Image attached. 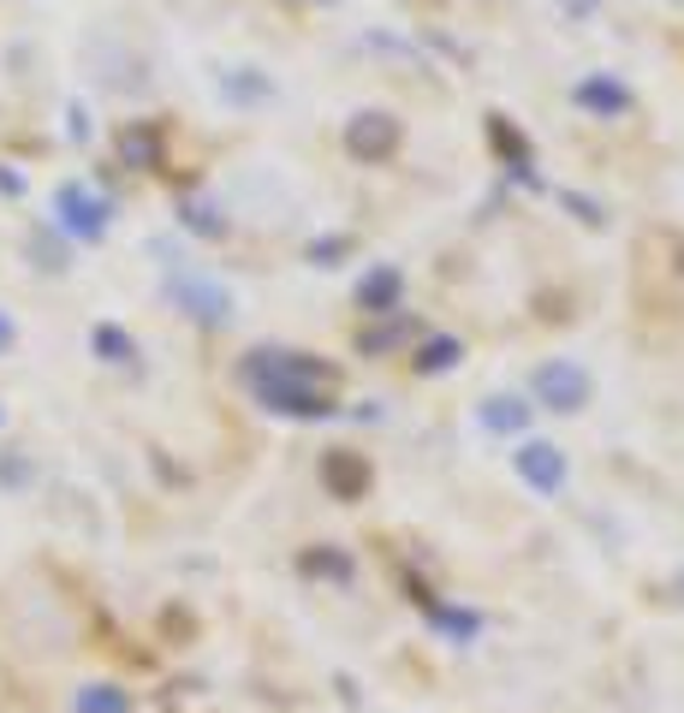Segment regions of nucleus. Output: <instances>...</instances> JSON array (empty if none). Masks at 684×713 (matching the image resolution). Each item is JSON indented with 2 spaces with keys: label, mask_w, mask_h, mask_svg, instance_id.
<instances>
[{
  "label": "nucleus",
  "mask_w": 684,
  "mask_h": 713,
  "mask_svg": "<svg viewBox=\"0 0 684 713\" xmlns=\"http://www.w3.org/2000/svg\"><path fill=\"white\" fill-rule=\"evenodd\" d=\"M245 380L281 416H327L334 411V387H339L334 368L315 363V356H298V351H250Z\"/></svg>",
  "instance_id": "nucleus-1"
},
{
  "label": "nucleus",
  "mask_w": 684,
  "mask_h": 713,
  "mask_svg": "<svg viewBox=\"0 0 684 713\" xmlns=\"http://www.w3.org/2000/svg\"><path fill=\"white\" fill-rule=\"evenodd\" d=\"M54 214H60V226H66L72 238H84V245H96V238L108 233V202H101L90 185H60L54 190Z\"/></svg>",
  "instance_id": "nucleus-2"
},
{
  "label": "nucleus",
  "mask_w": 684,
  "mask_h": 713,
  "mask_svg": "<svg viewBox=\"0 0 684 713\" xmlns=\"http://www.w3.org/2000/svg\"><path fill=\"white\" fill-rule=\"evenodd\" d=\"M536 399L548 411H584L589 404V375L577 363H542L536 368Z\"/></svg>",
  "instance_id": "nucleus-3"
},
{
  "label": "nucleus",
  "mask_w": 684,
  "mask_h": 713,
  "mask_svg": "<svg viewBox=\"0 0 684 713\" xmlns=\"http://www.w3.org/2000/svg\"><path fill=\"white\" fill-rule=\"evenodd\" d=\"M346 149L358 161H387L393 149H399V120H393V113H358V120L346 125Z\"/></svg>",
  "instance_id": "nucleus-4"
},
{
  "label": "nucleus",
  "mask_w": 684,
  "mask_h": 713,
  "mask_svg": "<svg viewBox=\"0 0 684 713\" xmlns=\"http://www.w3.org/2000/svg\"><path fill=\"white\" fill-rule=\"evenodd\" d=\"M405 298V274L399 267H375V274L358 279V310L363 315H393Z\"/></svg>",
  "instance_id": "nucleus-5"
},
{
  "label": "nucleus",
  "mask_w": 684,
  "mask_h": 713,
  "mask_svg": "<svg viewBox=\"0 0 684 713\" xmlns=\"http://www.w3.org/2000/svg\"><path fill=\"white\" fill-rule=\"evenodd\" d=\"M322 481L334 500H358L363 488H370V464H363L358 452H327L322 458Z\"/></svg>",
  "instance_id": "nucleus-6"
},
{
  "label": "nucleus",
  "mask_w": 684,
  "mask_h": 713,
  "mask_svg": "<svg viewBox=\"0 0 684 713\" xmlns=\"http://www.w3.org/2000/svg\"><path fill=\"white\" fill-rule=\"evenodd\" d=\"M518 476L530 481V488H542V493H554L565 481V458L554 452V446H542V440H530L524 452H518Z\"/></svg>",
  "instance_id": "nucleus-7"
},
{
  "label": "nucleus",
  "mask_w": 684,
  "mask_h": 713,
  "mask_svg": "<svg viewBox=\"0 0 684 713\" xmlns=\"http://www.w3.org/2000/svg\"><path fill=\"white\" fill-rule=\"evenodd\" d=\"M173 303H185L197 322H226V310H233L221 286H209V279H185V274L173 279Z\"/></svg>",
  "instance_id": "nucleus-8"
},
{
  "label": "nucleus",
  "mask_w": 684,
  "mask_h": 713,
  "mask_svg": "<svg viewBox=\"0 0 684 713\" xmlns=\"http://www.w3.org/2000/svg\"><path fill=\"white\" fill-rule=\"evenodd\" d=\"M120 161L125 167H137V173H149V167H161V132L156 125H125L120 132Z\"/></svg>",
  "instance_id": "nucleus-9"
},
{
  "label": "nucleus",
  "mask_w": 684,
  "mask_h": 713,
  "mask_svg": "<svg viewBox=\"0 0 684 713\" xmlns=\"http://www.w3.org/2000/svg\"><path fill=\"white\" fill-rule=\"evenodd\" d=\"M577 108H589V113H625L631 108V89L613 84V78H584V84H577Z\"/></svg>",
  "instance_id": "nucleus-10"
},
{
  "label": "nucleus",
  "mask_w": 684,
  "mask_h": 713,
  "mask_svg": "<svg viewBox=\"0 0 684 713\" xmlns=\"http://www.w3.org/2000/svg\"><path fill=\"white\" fill-rule=\"evenodd\" d=\"M488 137H494V149H500V155H512V173L530 178V149H524V137L506 125V113H494V120H488Z\"/></svg>",
  "instance_id": "nucleus-11"
},
{
  "label": "nucleus",
  "mask_w": 684,
  "mask_h": 713,
  "mask_svg": "<svg viewBox=\"0 0 684 713\" xmlns=\"http://www.w3.org/2000/svg\"><path fill=\"white\" fill-rule=\"evenodd\" d=\"M405 339H411V322H405V315H393L387 327L358 334V351H363V356H382V351H393V346H405Z\"/></svg>",
  "instance_id": "nucleus-12"
},
{
  "label": "nucleus",
  "mask_w": 684,
  "mask_h": 713,
  "mask_svg": "<svg viewBox=\"0 0 684 713\" xmlns=\"http://www.w3.org/2000/svg\"><path fill=\"white\" fill-rule=\"evenodd\" d=\"M459 356H464V346H459V339H447V334H440V339H428V346L416 351V368H423V375H440V368H452Z\"/></svg>",
  "instance_id": "nucleus-13"
},
{
  "label": "nucleus",
  "mask_w": 684,
  "mask_h": 713,
  "mask_svg": "<svg viewBox=\"0 0 684 713\" xmlns=\"http://www.w3.org/2000/svg\"><path fill=\"white\" fill-rule=\"evenodd\" d=\"M179 214H185V226H191V233H202V238H221V233H226V214L214 209V202H202V197H191Z\"/></svg>",
  "instance_id": "nucleus-14"
},
{
  "label": "nucleus",
  "mask_w": 684,
  "mask_h": 713,
  "mask_svg": "<svg viewBox=\"0 0 684 713\" xmlns=\"http://www.w3.org/2000/svg\"><path fill=\"white\" fill-rule=\"evenodd\" d=\"M524 416H530V411H524L518 399H488V404H483V423H488V428H506V435H512V428H524Z\"/></svg>",
  "instance_id": "nucleus-15"
},
{
  "label": "nucleus",
  "mask_w": 684,
  "mask_h": 713,
  "mask_svg": "<svg viewBox=\"0 0 684 713\" xmlns=\"http://www.w3.org/2000/svg\"><path fill=\"white\" fill-rule=\"evenodd\" d=\"M96 351L108 356V363H132V334H120V327H96Z\"/></svg>",
  "instance_id": "nucleus-16"
},
{
  "label": "nucleus",
  "mask_w": 684,
  "mask_h": 713,
  "mask_svg": "<svg viewBox=\"0 0 684 713\" xmlns=\"http://www.w3.org/2000/svg\"><path fill=\"white\" fill-rule=\"evenodd\" d=\"M346 250H351V238H315V245H310V262H339V257H346Z\"/></svg>",
  "instance_id": "nucleus-17"
},
{
  "label": "nucleus",
  "mask_w": 684,
  "mask_h": 713,
  "mask_svg": "<svg viewBox=\"0 0 684 713\" xmlns=\"http://www.w3.org/2000/svg\"><path fill=\"white\" fill-rule=\"evenodd\" d=\"M560 202H565V209H577V221H589V226H601V221H607V214L595 209L589 197H577V190H560Z\"/></svg>",
  "instance_id": "nucleus-18"
},
{
  "label": "nucleus",
  "mask_w": 684,
  "mask_h": 713,
  "mask_svg": "<svg viewBox=\"0 0 684 713\" xmlns=\"http://www.w3.org/2000/svg\"><path fill=\"white\" fill-rule=\"evenodd\" d=\"M226 89H233V96H269V84H262V78H233Z\"/></svg>",
  "instance_id": "nucleus-19"
},
{
  "label": "nucleus",
  "mask_w": 684,
  "mask_h": 713,
  "mask_svg": "<svg viewBox=\"0 0 684 713\" xmlns=\"http://www.w3.org/2000/svg\"><path fill=\"white\" fill-rule=\"evenodd\" d=\"M7 346H12V322L0 315V351H7Z\"/></svg>",
  "instance_id": "nucleus-20"
},
{
  "label": "nucleus",
  "mask_w": 684,
  "mask_h": 713,
  "mask_svg": "<svg viewBox=\"0 0 684 713\" xmlns=\"http://www.w3.org/2000/svg\"><path fill=\"white\" fill-rule=\"evenodd\" d=\"M565 7H572V12H589V7H595V0H565Z\"/></svg>",
  "instance_id": "nucleus-21"
}]
</instances>
